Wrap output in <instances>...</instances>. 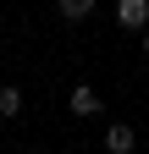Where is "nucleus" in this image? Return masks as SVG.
<instances>
[{
    "label": "nucleus",
    "instance_id": "20e7f679",
    "mask_svg": "<svg viewBox=\"0 0 149 154\" xmlns=\"http://www.w3.org/2000/svg\"><path fill=\"white\" fill-rule=\"evenodd\" d=\"M55 11H61L66 22H88V17H94V0H61Z\"/></svg>",
    "mask_w": 149,
    "mask_h": 154
},
{
    "label": "nucleus",
    "instance_id": "39448f33",
    "mask_svg": "<svg viewBox=\"0 0 149 154\" xmlns=\"http://www.w3.org/2000/svg\"><path fill=\"white\" fill-rule=\"evenodd\" d=\"M0 116H22V88H0Z\"/></svg>",
    "mask_w": 149,
    "mask_h": 154
},
{
    "label": "nucleus",
    "instance_id": "f03ea898",
    "mask_svg": "<svg viewBox=\"0 0 149 154\" xmlns=\"http://www.w3.org/2000/svg\"><path fill=\"white\" fill-rule=\"evenodd\" d=\"M100 105H105V99H100L88 83H78V88L66 94V110H72V116H100Z\"/></svg>",
    "mask_w": 149,
    "mask_h": 154
},
{
    "label": "nucleus",
    "instance_id": "f257e3e1",
    "mask_svg": "<svg viewBox=\"0 0 149 154\" xmlns=\"http://www.w3.org/2000/svg\"><path fill=\"white\" fill-rule=\"evenodd\" d=\"M116 28L122 33H144L149 28V0H116Z\"/></svg>",
    "mask_w": 149,
    "mask_h": 154
},
{
    "label": "nucleus",
    "instance_id": "423d86ee",
    "mask_svg": "<svg viewBox=\"0 0 149 154\" xmlns=\"http://www.w3.org/2000/svg\"><path fill=\"white\" fill-rule=\"evenodd\" d=\"M144 61H149V28H144Z\"/></svg>",
    "mask_w": 149,
    "mask_h": 154
},
{
    "label": "nucleus",
    "instance_id": "7ed1b4c3",
    "mask_svg": "<svg viewBox=\"0 0 149 154\" xmlns=\"http://www.w3.org/2000/svg\"><path fill=\"white\" fill-rule=\"evenodd\" d=\"M133 149H138V132L127 127V121L105 127V154H133Z\"/></svg>",
    "mask_w": 149,
    "mask_h": 154
}]
</instances>
